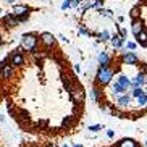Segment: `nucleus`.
<instances>
[{
  "label": "nucleus",
  "instance_id": "1",
  "mask_svg": "<svg viewBox=\"0 0 147 147\" xmlns=\"http://www.w3.org/2000/svg\"><path fill=\"white\" fill-rule=\"evenodd\" d=\"M115 74V69H112L110 66H99V71H97V82L102 84V86H107L112 82V78Z\"/></svg>",
  "mask_w": 147,
  "mask_h": 147
},
{
  "label": "nucleus",
  "instance_id": "2",
  "mask_svg": "<svg viewBox=\"0 0 147 147\" xmlns=\"http://www.w3.org/2000/svg\"><path fill=\"white\" fill-rule=\"evenodd\" d=\"M37 37H36V34H24L21 37V47L24 49V50H28V52H36V47H37Z\"/></svg>",
  "mask_w": 147,
  "mask_h": 147
},
{
  "label": "nucleus",
  "instance_id": "3",
  "mask_svg": "<svg viewBox=\"0 0 147 147\" xmlns=\"http://www.w3.org/2000/svg\"><path fill=\"white\" fill-rule=\"evenodd\" d=\"M8 57H10V65L11 66H23L24 65V57H23L21 53L11 52Z\"/></svg>",
  "mask_w": 147,
  "mask_h": 147
},
{
  "label": "nucleus",
  "instance_id": "4",
  "mask_svg": "<svg viewBox=\"0 0 147 147\" xmlns=\"http://www.w3.org/2000/svg\"><path fill=\"white\" fill-rule=\"evenodd\" d=\"M121 61L125 65H136L139 60H138V57L134 55V52H125L121 55Z\"/></svg>",
  "mask_w": 147,
  "mask_h": 147
},
{
  "label": "nucleus",
  "instance_id": "5",
  "mask_svg": "<svg viewBox=\"0 0 147 147\" xmlns=\"http://www.w3.org/2000/svg\"><path fill=\"white\" fill-rule=\"evenodd\" d=\"M3 24H5V28H15V26H18L20 23H18V18L15 16L13 13H8V15L3 16Z\"/></svg>",
  "mask_w": 147,
  "mask_h": 147
},
{
  "label": "nucleus",
  "instance_id": "6",
  "mask_svg": "<svg viewBox=\"0 0 147 147\" xmlns=\"http://www.w3.org/2000/svg\"><path fill=\"white\" fill-rule=\"evenodd\" d=\"M40 42H42L45 47H53V45H55V37H53L50 32H42V34H40Z\"/></svg>",
  "mask_w": 147,
  "mask_h": 147
},
{
  "label": "nucleus",
  "instance_id": "7",
  "mask_svg": "<svg viewBox=\"0 0 147 147\" xmlns=\"http://www.w3.org/2000/svg\"><path fill=\"white\" fill-rule=\"evenodd\" d=\"M11 13L15 16H23V15H28L29 13V7L28 5H13V10H11Z\"/></svg>",
  "mask_w": 147,
  "mask_h": 147
},
{
  "label": "nucleus",
  "instance_id": "8",
  "mask_svg": "<svg viewBox=\"0 0 147 147\" xmlns=\"http://www.w3.org/2000/svg\"><path fill=\"white\" fill-rule=\"evenodd\" d=\"M129 104H131V95L129 94L120 95V97L117 99V102H115V105H117V107H128Z\"/></svg>",
  "mask_w": 147,
  "mask_h": 147
},
{
  "label": "nucleus",
  "instance_id": "9",
  "mask_svg": "<svg viewBox=\"0 0 147 147\" xmlns=\"http://www.w3.org/2000/svg\"><path fill=\"white\" fill-rule=\"evenodd\" d=\"M131 31H133L134 36H138L139 32H142V31H144V23H142V20H134L133 24H131Z\"/></svg>",
  "mask_w": 147,
  "mask_h": 147
},
{
  "label": "nucleus",
  "instance_id": "10",
  "mask_svg": "<svg viewBox=\"0 0 147 147\" xmlns=\"http://www.w3.org/2000/svg\"><path fill=\"white\" fill-rule=\"evenodd\" d=\"M110 55H108V52L107 50H104V52H100L99 53V65L100 66H108L110 65Z\"/></svg>",
  "mask_w": 147,
  "mask_h": 147
},
{
  "label": "nucleus",
  "instance_id": "11",
  "mask_svg": "<svg viewBox=\"0 0 147 147\" xmlns=\"http://www.w3.org/2000/svg\"><path fill=\"white\" fill-rule=\"evenodd\" d=\"M134 82H138L139 87L146 86V84H147V73H146V71H141V73H138V76H136Z\"/></svg>",
  "mask_w": 147,
  "mask_h": 147
},
{
  "label": "nucleus",
  "instance_id": "12",
  "mask_svg": "<svg viewBox=\"0 0 147 147\" xmlns=\"http://www.w3.org/2000/svg\"><path fill=\"white\" fill-rule=\"evenodd\" d=\"M13 71H15V66H11V65H5L3 68H2V78H5V79L11 78V76H13Z\"/></svg>",
  "mask_w": 147,
  "mask_h": 147
},
{
  "label": "nucleus",
  "instance_id": "13",
  "mask_svg": "<svg viewBox=\"0 0 147 147\" xmlns=\"http://www.w3.org/2000/svg\"><path fill=\"white\" fill-rule=\"evenodd\" d=\"M136 39H138V44H139V45L147 47V29H144L142 32H139V34L136 36Z\"/></svg>",
  "mask_w": 147,
  "mask_h": 147
},
{
  "label": "nucleus",
  "instance_id": "14",
  "mask_svg": "<svg viewBox=\"0 0 147 147\" xmlns=\"http://www.w3.org/2000/svg\"><path fill=\"white\" fill-rule=\"evenodd\" d=\"M117 82H118V84H121L123 87H126V89H129V87H131L129 78H128V76H125V74H120V76H118V79H117Z\"/></svg>",
  "mask_w": 147,
  "mask_h": 147
},
{
  "label": "nucleus",
  "instance_id": "15",
  "mask_svg": "<svg viewBox=\"0 0 147 147\" xmlns=\"http://www.w3.org/2000/svg\"><path fill=\"white\" fill-rule=\"evenodd\" d=\"M71 94H73V100L74 102H82V100H84V92L81 91V87H74V91L71 92Z\"/></svg>",
  "mask_w": 147,
  "mask_h": 147
},
{
  "label": "nucleus",
  "instance_id": "16",
  "mask_svg": "<svg viewBox=\"0 0 147 147\" xmlns=\"http://www.w3.org/2000/svg\"><path fill=\"white\" fill-rule=\"evenodd\" d=\"M123 42H125V39H123V37H121V36H113V37H112V44H113V47H115V49H117V50H118V49H121V47H123Z\"/></svg>",
  "mask_w": 147,
  "mask_h": 147
},
{
  "label": "nucleus",
  "instance_id": "17",
  "mask_svg": "<svg viewBox=\"0 0 147 147\" xmlns=\"http://www.w3.org/2000/svg\"><path fill=\"white\" fill-rule=\"evenodd\" d=\"M120 147H139V146H138L136 141H133V139H123L120 142Z\"/></svg>",
  "mask_w": 147,
  "mask_h": 147
},
{
  "label": "nucleus",
  "instance_id": "18",
  "mask_svg": "<svg viewBox=\"0 0 147 147\" xmlns=\"http://www.w3.org/2000/svg\"><path fill=\"white\" fill-rule=\"evenodd\" d=\"M97 37H99L100 42H108V40H112L110 32H108V31H102V32H99V34H97Z\"/></svg>",
  "mask_w": 147,
  "mask_h": 147
},
{
  "label": "nucleus",
  "instance_id": "19",
  "mask_svg": "<svg viewBox=\"0 0 147 147\" xmlns=\"http://www.w3.org/2000/svg\"><path fill=\"white\" fill-rule=\"evenodd\" d=\"M126 91H128V89H126V87H123L121 84H118V82H115V84H113V92H115V94L123 95V94H126Z\"/></svg>",
  "mask_w": 147,
  "mask_h": 147
},
{
  "label": "nucleus",
  "instance_id": "20",
  "mask_svg": "<svg viewBox=\"0 0 147 147\" xmlns=\"http://www.w3.org/2000/svg\"><path fill=\"white\" fill-rule=\"evenodd\" d=\"M138 105L139 107H147V92H144L142 95L138 97Z\"/></svg>",
  "mask_w": 147,
  "mask_h": 147
},
{
  "label": "nucleus",
  "instance_id": "21",
  "mask_svg": "<svg viewBox=\"0 0 147 147\" xmlns=\"http://www.w3.org/2000/svg\"><path fill=\"white\" fill-rule=\"evenodd\" d=\"M89 95H91V99L94 100V102H99V89H97V87H92Z\"/></svg>",
  "mask_w": 147,
  "mask_h": 147
},
{
  "label": "nucleus",
  "instance_id": "22",
  "mask_svg": "<svg viewBox=\"0 0 147 147\" xmlns=\"http://www.w3.org/2000/svg\"><path fill=\"white\" fill-rule=\"evenodd\" d=\"M99 13H100V16H105V18H112V16H113L112 10H104V8H99Z\"/></svg>",
  "mask_w": 147,
  "mask_h": 147
},
{
  "label": "nucleus",
  "instance_id": "23",
  "mask_svg": "<svg viewBox=\"0 0 147 147\" xmlns=\"http://www.w3.org/2000/svg\"><path fill=\"white\" fill-rule=\"evenodd\" d=\"M144 91H142V87H136V89H133V92H131V97H136L138 99L139 95H142Z\"/></svg>",
  "mask_w": 147,
  "mask_h": 147
},
{
  "label": "nucleus",
  "instance_id": "24",
  "mask_svg": "<svg viewBox=\"0 0 147 147\" xmlns=\"http://www.w3.org/2000/svg\"><path fill=\"white\" fill-rule=\"evenodd\" d=\"M129 16H131V18H136V20H138V16H139V8H138V7H134V8L131 10Z\"/></svg>",
  "mask_w": 147,
  "mask_h": 147
},
{
  "label": "nucleus",
  "instance_id": "25",
  "mask_svg": "<svg viewBox=\"0 0 147 147\" xmlns=\"http://www.w3.org/2000/svg\"><path fill=\"white\" fill-rule=\"evenodd\" d=\"M79 34H82V36H92V32H89L84 26H79Z\"/></svg>",
  "mask_w": 147,
  "mask_h": 147
},
{
  "label": "nucleus",
  "instance_id": "26",
  "mask_svg": "<svg viewBox=\"0 0 147 147\" xmlns=\"http://www.w3.org/2000/svg\"><path fill=\"white\" fill-rule=\"evenodd\" d=\"M68 8H71V0H65L61 3V10H68Z\"/></svg>",
  "mask_w": 147,
  "mask_h": 147
},
{
  "label": "nucleus",
  "instance_id": "27",
  "mask_svg": "<svg viewBox=\"0 0 147 147\" xmlns=\"http://www.w3.org/2000/svg\"><path fill=\"white\" fill-rule=\"evenodd\" d=\"M136 45H138V44L136 42H126V49H128V50H134V49H136Z\"/></svg>",
  "mask_w": 147,
  "mask_h": 147
},
{
  "label": "nucleus",
  "instance_id": "28",
  "mask_svg": "<svg viewBox=\"0 0 147 147\" xmlns=\"http://www.w3.org/2000/svg\"><path fill=\"white\" fill-rule=\"evenodd\" d=\"M28 18H29V13H28V15H23V16H18V23H24V21H28Z\"/></svg>",
  "mask_w": 147,
  "mask_h": 147
},
{
  "label": "nucleus",
  "instance_id": "29",
  "mask_svg": "<svg viewBox=\"0 0 147 147\" xmlns=\"http://www.w3.org/2000/svg\"><path fill=\"white\" fill-rule=\"evenodd\" d=\"M89 129H91L92 133H97V131H100V129H102V126H100V125H94V126H91Z\"/></svg>",
  "mask_w": 147,
  "mask_h": 147
},
{
  "label": "nucleus",
  "instance_id": "30",
  "mask_svg": "<svg viewBox=\"0 0 147 147\" xmlns=\"http://www.w3.org/2000/svg\"><path fill=\"white\" fill-rule=\"evenodd\" d=\"M79 5H81L79 0H71V7H73V8H76V7H79Z\"/></svg>",
  "mask_w": 147,
  "mask_h": 147
},
{
  "label": "nucleus",
  "instance_id": "31",
  "mask_svg": "<svg viewBox=\"0 0 147 147\" xmlns=\"http://www.w3.org/2000/svg\"><path fill=\"white\" fill-rule=\"evenodd\" d=\"M102 3H104V0H95V8L102 7Z\"/></svg>",
  "mask_w": 147,
  "mask_h": 147
},
{
  "label": "nucleus",
  "instance_id": "32",
  "mask_svg": "<svg viewBox=\"0 0 147 147\" xmlns=\"http://www.w3.org/2000/svg\"><path fill=\"white\" fill-rule=\"evenodd\" d=\"M107 136H108V138H113V136H115V133H113L112 129H107Z\"/></svg>",
  "mask_w": 147,
  "mask_h": 147
},
{
  "label": "nucleus",
  "instance_id": "33",
  "mask_svg": "<svg viewBox=\"0 0 147 147\" xmlns=\"http://www.w3.org/2000/svg\"><path fill=\"white\" fill-rule=\"evenodd\" d=\"M120 36L125 39V37H126V29H120Z\"/></svg>",
  "mask_w": 147,
  "mask_h": 147
},
{
  "label": "nucleus",
  "instance_id": "34",
  "mask_svg": "<svg viewBox=\"0 0 147 147\" xmlns=\"http://www.w3.org/2000/svg\"><path fill=\"white\" fill-rule=\"evenodd\" d=\"M74 69H76V73H81V66H79V65L74 66Z\"/></svg>",
  "mask_w": 147,
  "mask_h": 147
},
{
  "label": "nucleus",
  "instance_id": "35",
  "mask_svg": "<svg viewBox=\"0 0 147 147\" xmlns=\"http://www.w3.org/2000/svg\"><path fill=\"white\" fill-rule=\"evenodd\" d=\"M142 71H146V73H147V63H144V66H142Z\"/></svg>",
  "mask_w": 147,
  "mask_h": 147
},
{
  "label": "nucleus",
  "instance_id": "36",
  "mask_svg": "<svg viewBox=\"0 0 147 147\" xmlns=\"http://www.w3.org/2000/svg\"><path fill=\"white\" fill-rule=\"evenodd\" d=\"M5 2H7V3H15L16 0H5Z\"/></svg>",
  "mask_w": 147,
  "mask_h": 147
},
{
  "label": "nucleus",
  "instance_id": "37",
  "mask_svg": "<svg viewBox=\"0 0 147 147\" xmlns=\"http://www.w3.org/2000/svg\"><path fill=\"white\" fill-rule=\"evenodd\" d=\"M73 147H82V144H74Z\"/></svg>",
  "mask_w": 147,
  "mask_h": 147
},
{
  "label": "nucleus",
  "instance_id": "38",
  "mask_svg": "<svg viewBox=\"0 0 147 147\" xmlns=\"http://www.w3.org/2000/svg\"><path fill=\"white\" fill-rule=\"evenodd\" d=\"M2 44H3V39H2V34H0V45H2Z\"/></svg>",
  "mask_w": 147,
  "mask_h": 147
},
{
  "label": "nucleus",
  "instance_id": "39",
  "mask_svg": "<svg viewBox=\"0 0 147 147\" xmlns=\"http://www.w3.org/2000/svg\"><path fill=\"white\" fill-rule=\"evenodd\" d=\"M49 147H57V146H55V144H50V146H49Z\"/></svg>",
  "mask_w": 147,
  "mask_h": 147
},
{
  "label": "nucleus",
  "instance_id": "40",
  "mask_svg": "<svg viewBox=\"0 0 147 147\" xmlns=\"http://www.w3.org/2000/svg\"><path fill=\"white\" fill-rule=\"evenodd\" d=\"M0 16H2V8H0Z\"/></svg>",
  "mask_w": 147,
  "mask_h": 147
},
{
  "label": "nucleus",
  "instance_id": "41",
  "mask_svg": "<svg viewBox=\"0 0 147 147\" xmlns=\"http://www.w3.org/2000/svg\"><path fill=\"white\" fill-rule=\"evenodd\" d=\"M63 147H69V146H66V144H65V146H63Z\"/></svg>",
  "mask_w": 147,
  "mask_h": 147
},
{
  "label": "nucleus",
  "instance_id": "42",
  "mask_svg": "<svg viewBox=\"0 0 147 147\" xmlns=\"http://www.w3.org/2000/svg\"><path fill=\"white\" fill-rule=\"evenodd\" d=\"M146 147H147V142H146Z\"/></svg>",
  "mask_w": 147,
  "mask_h": 147
},
{
  "label": "nucleus",
  "instance_id": "43",
  "mask_svg": "<svg viewBox=\"0 0 147 147\" xmlns=\"http://www.w3.org/2000/svg\"><path fill=\"white\" fill-rule=\"evenodd\" d=\"M146 108H147V107H146Z\"/></svg>",
  "mask_w": 147,
  "mask_h": 147
}]
</instances>
